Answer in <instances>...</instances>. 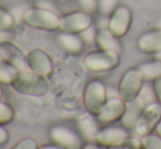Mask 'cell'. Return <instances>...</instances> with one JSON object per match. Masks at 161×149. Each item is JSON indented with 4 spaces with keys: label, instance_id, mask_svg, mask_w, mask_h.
Masks as SVG:
<instances>
[{
    "label": "cell",
    "instance_id": "20",
    "mask_svg": "<svg viewBox=\"0 0 161 149\" xmlns=\"http://www.w3.org/2000/svg\"><path fill=\"white\" fill-rule=\"evenodd\" d=\"M19 71L18 68L0 58V83L11 85Z\"/></svg>",
    "mask_w": 161,
    "mask_h": 149
},
{
    "label": "cell",
    "instance_id": "6",
    "mask_svg": "<svg viewBox=\"0 0 161 149\" xmlns=\"http://www.w3.org/2000/svg\"><path fill=\"white\" fill-rule=\"evenodd\" d=\"M161 119V103L159 101H153L145 107L135 125V133L138 136H145L150 134Z\"/></svg>",
    "mask_w": 161,
    "mask_h": 149
},
{
    "label": "cell",
    "instance_id": "25",
    "mask_svg": "<svg viewBox=\"0 0 161 149\" xmlns=\"http://www.w3.org/2000/svg\"><path fill=\"white\" fill-rule=\"evenodd\" d=\"M97 32V31H96V29L91 25L90 28H88L87 30L79 33V35H80L81 38H82L83 42H85L86 44H92L93 42H96Z\"/></svg>",
    "mask_w": 161,
    "mask_h": 149
},
{
    "label": "cell",
    "instance_id": "22",
    "mask_svg": "<svg viewBox=\"0 0 161 149\" xmlns=\"http://www.w3.org/2000/svg\"><path fill=\"white\" fill-rule=\"evenodd\" d=\"M14 15L0 7V31H9L14 25Z\"/></svg>",
    "mask_w": 161,
    "mask_h": 149
},
{
    "label": "cell",
    "instance_id": "15",
    "mask_svg": "<svg viewBox=\"0 0 161 149\" xmlns=\"http://www.w3.org/2000/svg\"><path fill=\"white\" fill-rule=\"evenodd\" d=\"M137 47L145 53L161 52V29L142 33L137 40Z\"/></svg>",
    "mask_w": 161,
    "mask_h": 149
},
{
    "label": "cell",
    "instance_id": "27",
    "mask_svg": "<svg viewBox=\"0 0 161 149\" xmlns=\"http://www.w3.org/2000/svg\"><path fill=\"white\" fill-rule=\"evenodd\" d=\"M14 149H24V148H29V149H36L38 148L37 141L34 138H31V137H26V138L20 141L17 145L13 147Z\"/></svg>",
    "mask_w": 161,
    "mask_h": 149
},
{
    "label": "cell",
    "instance_id": "21",
    "mask_svg": "<svg viewBox=\"0 0 161 149\" xmlns=\"http://www.w3.org/2000/svg\"><path fill=\"white\" fill-rule=\"evenodd\" d=\"M14 110L9 103L0 101V124L1 125L11 123L14 119Z\"/></svg>",
    "mask_w": 161,
    "mask_h": 149
},
{
    "label": "cell",
    "instance_id": "19",
    "mask_svg": "<svg viewBox=\"0 0 161 149\" xmlns=\"http://www.w3.org/2000/svg\"><path fill=\"white\" fill-rule=\"evenodd\" d=\"M138 68L144 74L145 80H156L161 77V59L156 58L155 60L142 63Z\"/></svg>",
    "mask_w": 161,
    "mask_h": 149
},
{
    "label": "cell",
    "instance_id": "5",
    "mask_svg": "<svg viewBox=\"0 0 161 149\" xmlns=\"http://www.w3.org/2000/svg\"><path fill=\"white\" fill-rule=\"evenodd\" d=\"M144 74L139 68H130L123 74L119 86V96L124 101H130L139 94L144 86Z\"/></svg>",
    "mask_w": 161,
    "mask_h": 149
},
{
    "label": "cell",
    "instance_id": "23",
    "mask_svg": "<svg viewBox=\"0 0 161 149\" xmlns=\"http://www.w3.org/2000/svg\"><path fill=\"white\" fill-rule=\"evenodd\" d=\"M142 146L147 149H161V137L158 134L145 135L142 139Z\"/></svg>",
    "mask_w": 161,
    "mask_h": 149
},
{
    "label": "cell",
    "instance_id": "7",
    "mask_svg": "<svg viewBox=\"0 0 161 149\" xmlns=\"http://www.w3.org/2000/svg\"><path fill=\"white\" fill-rule=\"evenodd\" d=\"M92 23H93V17L90 12L85 10L74 11L63 15L59 30L62 32L79 34L80 32L90 28Z\"/></svg>",
    "mask_w": 161,
    "mask_h": 149
},
{
    "label": "cell",
    "instance_id": "31",
    "mask_svg": "<svg viewBox=\"0 0 161 149\" xmlns=\"http://www.w3.org/2000/svg\"><path fill=\"white\" fill-rule=\"evenodd\" d=\"M155 130H156V134H158L161 137V122H159V123H158V125L156 126Z\"/></svg>",
    "mask_w": 161,
    "mask_h": 149
},
{
    "label": "cell",
    "instance_id": "17",
    "mask_svg": "<svg viewBox=\"0 0 161 149\" xmlns=\"http://www.w3.org/2000/svg\"><path fill=\"white\" fill-rule=\"evenodd\" d=\"M57 43L63 49L71 54H79L83 51L85 42L77 33L62 32L57 35Z\"/></svg>",
    "mask_w": 161,
    "mask_h": 149
},
{
    "label": "cell",
    "instance_id": "29",
    "mask_svg": "<svg viewBox=\"0 0 161 149\" xmlns=\"http://www.w3.org/2000/svg\"><path fill=\"white\" fill-rule=\"evenodd\" d=\"M153 90L156 92L158 101L161 103V77L155 80V82H153Z\"/></svg>",
    "mask_w": 161,
    "mask_h": 149
},
{
    "label": "cell",
    "instance_id": "24",
    "mask_svg": "<svg viewBox=\"0 0 161 149\" xmlns=\"http://www.w3.org/2000/svg\"><path fill=\"white\" fill-rule=\"evenodd\" d=\"M119 0H99V10L102 14H110L117 7Z\"/></svg>",
    "mask_w": 161,
    "mask_h": 149
},
{
    "label": "cell",
    "instance_id": "10",
    "mask_svg": "<svg viewBox=\"0 0 161 149\" xmlns=\"http://www.w3.org/2000/svg\"><path fill=\"white\" fill-rule=\"evenodd\" d=\"M30 70L49 78L54 71V63L48 53L41 48H34L26 55Z\"/></svg>",
    "mask_w": 161,
    "mask_h": 149
},
{
    "label": "cell",
    "instance_id": "33",
    "mask_svg": "<svg viewBox=\"0 0 161 149\" xmlns=\"http://www.w3.org/2000/svg\"><path fill=\"white\" fill-rule=\"evenodd\" d=\"M157 28L158 29H161V19L157 22Z\"/></svg>",
    "mask_w": 161,
    "mask_h": 149
},
{
    "label": "cell",
    "instance_id": "8",
    "mask_svg": "<svg viewBox=\"0 0 161 149\" xmlns=\"http://www.w3.org/2000/svg\"><path fill=\"white\" fill-rule=\"evenodd\" d=\"M49 138L60 148L77 149L82 146V137L72 128L65 125H55L49 130Z\"/></svg>",
    "mask_w": 161,
    "mask_h": 149
},
{
    "label": "cell",
    "instance_id": "14",
    "mask_svg": "<svg viewBox=\"0 0 161 149\" xmlns=\"http://www.w3.org/2000/svg\"><path fill=\"white\" fill-rule=\"evenodd\" d=\"M146 105V101L139 94L133 100L126 101V110L122 116V124L128 128L135 127L136 123H137L138 119H139L140 114L144 111Z\"/></svg>",
    "mask_w": 161,
    "mask_h": 149
},
{
    "label": "cell",
    "instance_id": "30",
    "mask_svg": "<svg viewBox=\"0 0 161 149\" xmlns=\"http://www.w3.org/2000/svg\"><path fill=\"white\" fill-rule=\"evenodd\" d=\"M126 144H130V146L134 148H139L140 146H142V141H138V139H136V138H128Z\"/></svg>",
    "mask_w": 161,
    "mask_h": 149
},
{
    "label": "cell",
    "instance_id": "28",
    "mask_svg": "<svg viewBox=\"0 0 161 149\" xmlns=\"http://www.w3.org/2000/svg\"><path fill=\"white\" fill-rule=\"evenodd\" d=\"M10 138V134L9 130L4 127V125L0 124V146H3L4 144H7Z\"/></svg>",
    "mask_w": 161,
    "mask_h": 149
},
{
    "label": "cell",
    "instance_id": "13",
    "mask_svg": "<svg viewBox=\"0 0 161 149\" xmlns=\"http://www.w3.org/2000/svg\"><path fill=\"white\" fill-rule=\"evenodd\" d=\"M0 58L9 63L19 70H28V57L24 53L13 43L9 41L0 43Z\"/></svg>",
    "mask_w": 161,
    "mask_h": 149
},
{
    "label": "cell",
    "instance_id": "9",
    "mask_svg": "<svg viewBox=\"0 0 161 149\" xmlns=\"http://www.w3.org/2000/svg\"><path fill=\"white\" fill-rule=\"evenodd\" d=\"M133 19L131 10L125 4H119L114 9L108 20V30L116 37H122L128 32Z\"/></svg>",
    "mask_w": 161,
    "mask_h": 149
},
{
    "label": "cell",
    "instance_id": "32",
    "mask_svg": "<svg viewBox=\"0 0 161 149\" xmlns=\"http://www.w3.org/2000/svg\"><path fill=\"white\" fill-rule=\"evenodd\" d=\"M156 58H158V59H161V52H159V53L156 54Z\"/></svg>",
    "mask_w": 161,
    "mask_h": 149
},
{
    "label": "cell",
    "instance_id": "4",
    "mask_svg": "<svg viewBox=\"0 0 161 149\" xmlns=\"http://www.w3.org/2000/svg\"><path fill=\"white\" fill-rule=\"evenodd\" d=\"M83 64L90 71L110 70L119 64V54L104 49L94 51L86 55Z\"/></svg>",
    "mask_w": 161,
    "mask_h": 149
},
{
    "label": "cell",
    "instance_id": "34",
    "mask_svg": "<svg viewBox=\"0 0 161 149\" xmlns=\"http://www.w3.org/2000/svg\"><path fill=\"white\" fill-rule=\"evenodd\" d=\"M1 98H2V89L0 88V100H1Z\"/></svg>",
    "mask_w": 161,
    "mask_h": 149
},
{
    "label": "cell",
    "instance_id": "2",
    "mask_svg": "<svg viewBox=\"0 0 161 149\" xmlns=\"http://www.w3.org/2000/svg\"><path fill=\"white\" fill-rule=\"evenodd\" d=\"M22 20L32 28L45 31L58 30L62 23V17H59L58 13L43 7H31L25 9Z\"/></svg>",
    "mask_w": 161,
    "mask_h": 149
},
{
    "label": "cell",
    "instance_id": "35",
    "mask_svg": "<svg viewBox=\"0 0 161 149\" xmlns=\"http://www.w3.org/2000/svg\"><path fill=\"white\" fill-rule=\"evenodd\" d=\"M58 1H62V2H66V1H68V0H58Z\"/></svg>",
    "mask_w": 161,
    "mask_h": 149
},
{
    "label": "cell",
    "instance_id": "16",
    "mask_svg": "<svg viewBox=\"0 0 161 149\" xmlns=\"http://www.w3.org/2000/svg\"><path fill=\"white\" fill-rule=\"evenodd\" d=\"M100 122L93 114L89 113L81 116L78 121V128L80 135L85 141L89 143H94L97 132L100 130Z\"/></svg>",
    "mask_w": 161,
    "mask_h": 149
},
{
    "label": "cell",
    "instance_id": "1",
    "mask_svg": "<svg viewBox=\"0 0 161 149\" xmlns=\"http://www.w3.org/2000/svg\"><path fill=\"white\" fill-rule=\"evenodd\" d=\"M11 86L19 93L31 97H43L49 90L47 78L32 70H20Z\"/></svg>",
    "mask_w": 161,
    "mask_h": 149
},
{
    "label": "cell",
    "instance_id": "12",
    "mask_svg": "<svg viewBox=\"0 0 161 149\" xmlns=\"http://www.w3.org/2000/svg\"><path fill=\"white\" fill-rule=\"evenodd\" d=\"M125 102L126 101H124L121 97L108 99L102 107L101 111L96 115L100 124L105 125V124H110L112 122L117 121L119 119H122L126 110Z\"/></svg>",
    "mask_w": 161,
    "mask_h": 149
},
{
    "label": "cell",
    "instance_id": "3",
    "mask_svg": "<svg viewBox=\"0 0 161 149\" xmlns=\"http://www.w3.org/2000/svg\"><path fill=\"white\" fill-rule=\"evenodd\" d=\"M106 87L100 79H92L87 83L83 93V102L88 112L97 115L101 111L102 107L106 102Z\"/></svg>",
    "mask_w": 161,
    "mask_h": 149
},
{
    "label": "cell",
    "instance_id": "18",
    "mask_svg": "<svg viewBox=\"0 0 161 149\" xmlns=\"http://www.w3.org/2000/svg\"><path fill=\"white\" fill-rule=\"evenodd\" d=\"M96 43L97 46L100 47V49L116 52L119 54L122 51L121 43L119 42L117 37L108 30V28L99 29V31L97 32Z\"/></svg>",
    "mask_w": 161,
    "mask_h": 149
},
{
    "label": "cell",
    "instance_id": "11",
    "mask_svg": "<svg viewBox=\"0 0 161 149\" xmlns=\"http://www.w3.org/2000/svg\"><path fill=\"white\" fill-rule=\"evenodd\" d=\"M128 138L127 130L119 126H110L97 132L96 143L106 147H119L127 143Z\"/></svg>",
    "mask_w": 161,
    "mask_h": 149
},
{
    "label": "cell",
    "instance_id": "26",
    "mask_svg": "<svg viewBox=\"0 0 161 149\" xmlns=\"http://www.w3.org/2000/svg\"><path fill=\"white\" fill-rule=\"evenodd\" d=\"M79 6L81 9L92 13L99 8V0H78Z\"/></svg>",
    "mask_w": 161,
    "mask_h": 149
}]
</instances>
